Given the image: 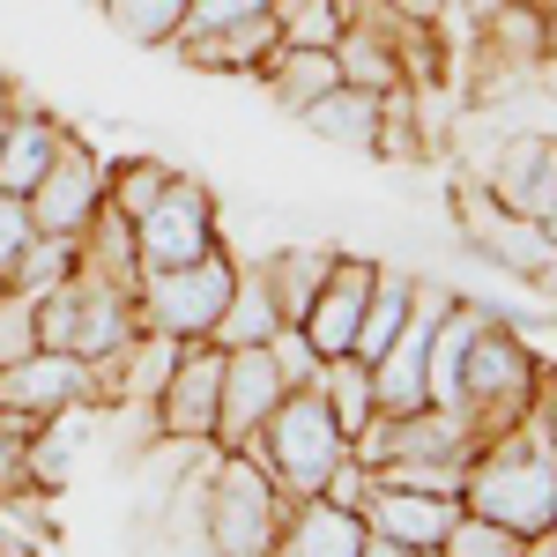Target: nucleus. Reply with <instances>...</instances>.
I'll return each mask as SVG.
<instances>
[{
  "label": "nucleus",
  "mask_w": 557,
  "mask_h": 557,
  "mask_svg": "<svg viewBox=\"0 0 557 557\" xmlns=\"http://www.w3.org/2000/svg\"><path fill=\"white\" fill-rule=\"evenodd\" d=\"M231 283H238V260L215 246V253L186 260V268H149L134 283V312H141L149 335L209 343V327L223 320V305H231Z\"/></svg>",
  "instance_id": "nucleus-6"
},
{
  "label": "nucleus",
  "mask_w": 557,
  "mask_h": 557,
  "mask_svg": "<svg viewBox=\"0 0 557 557\" xmlns=\"http://www.w3.org/2000/svg\"><path fill=\"white\" fill-rule=\"evenodd\" d=\"M290 394V380L275 372L268 343L260 349H223V409H215V454H246L253 431L275 417V401Z\"/></svg>",
  "instance_id": "nucleus-12"
},
{
  "label": "nucleus",
  "mask_w": 557,
  "mask_h": 557,
  "mask_svg": "<svg viewBox=\"0 0 557 557\" xmlns=\"http://www.w3.org/2000/svg\"><path fill=\"white\" fill-rule=\"evenodd\" d=\"M0 550H8V528H0Z\"/></svg>",
  "instance_id": "nucleus-44"
},
{
  "label": "nucleus",
  "mask_w": 557,
  "mask_h": 557,
  "mask_svg": "<svg viewBox=\"0 0 557 557\" xmlns=\"http://www.w3.org/2000/svg\"><path fill=\"white\" fill-rule=\"evenodd\" d=\"M246 454L275 475V491H283V498H320V491H327V475L349 461V438H343V424L327 417L320 386H290V394L275 401V417L253 431V446H246Z\"/></svg>",
  "instance_id": "nucleus-3"
},
{
  "label": "nucleus",
  "mask_w": 557,
  "mask_h": 557,
  "mask_svg": "<svg viewBox=\"0 0 557 557\" xmlns=\"http://www.w3.org/2000/svg\"><path fill=\"white\" fill-rule=\"evenodd\" d=\"M535 298H543V305H550V312H557V253L543 260V268H535Z\"/></svg>",
  "instance_id": "nucleus-39"
},
{
  "label": "nucleus",
  "mask_w": 557,
  "mask_h": 557,
  "mask_svg": "<svg viewBox=\"0 0 557 557\" xmlns=\"http://www.w3.org/2000/svg\"><path fill=\"white\" fill-rule=\"evenodd\" d=\"M283 513H290V498L275 491V475L253 454H215L209 498H201V535L215 557H268Z\"/></svg>",
  "instance_id": "nucleus-5"
},
{
  "label": "nucleus",
  "mask_w": 557,
  "mask_h": 557,
  "mask_svg": "<svg viewBox=\"0 0 557 557\" xmlns=\"http://www.w3.org/2000/svg\"><path fill=\"white\" fill-rule=\"evenodd\" d=\"M357 557H417V550H401V543H386V535L364 528V550H357Z\"/></svg>",
  "instance_id": "nucleus-40"
},
{
  "label": "nucleus",
  "mask_w": 557,
  "mask_h": 557,
  "mask_svg": "<svg viewBox=\"0 0 557 557\" xmlns=\"http://www.w3.org/2000/svg\"><path fill=\"white\" fill-rule=\"evenodd\" d=\"M75 260L83 268H97V275H112V283H141V260H134V223L120 209H97V223H89L83 238H75Z\"/></svg>",
  "instance_id": "nucleus-26"
},
{
  "label": "nucleus",
  "mask_w": 557,
  "mask_h": 557,
  "mask_svg": "<svg viewBox=\"0 0 557 557\" xmlns=\"http://www.w3.org/2000/svg\"><path fill=\"white\" fill-rule=\"evenodd\" d=\"M172 186V164H157V157H120V164H104V209H120L127 223L157 209V194Z\"/></svg>",
  "instance_id": "nucleus-28"
},
{
  "label": "nucleus",
  "mask_w": 557,
  "mask_h": 557,
  "mask_svg": "<svg viewBox=\"0 0 557 557\" xmlns=\"http://www.w3.org/2000/svg\"><path fill=\"white\" fill-rule=\"evenodd\" d=\"M483 52H491V67H506V75L543 67V60L557 52L550 15H543V8H528V0H498V8L483 15Z\"/></svg>",
  "instance_id": "nucleus-19"
},
{
  "label": "nucleus",
  "mask_w": 557,
  "mask_h": 557,
  "mask_svg": "<svg viewBox=\"0 0 557 557\" xmlns=\"http://www.w3.org/2000/svg\"><path fill=\"white\" fill-rule=\"evenodd\" d=\"M305 127L320 134V141H335V149H357V157H372V141H380V97L372 89H327L312 112H305Z\"/></svg>",
  "instance_id": "nucleus-24"
},
{
  "label": "nucleus",
  "mask_w": 557,
  "mask_h": 557,
  "mask_svg": "<svg viewBox=\"0 0 557 557\" xmlns=\"http://www.w3.org/2000/svg\"><path fill=\"white\" fill-rule=\"evenodd\" d=\"M372 283H380V260H364V253H335L327 283L312 290V305H305V320H298L305 343L320 349V357H349V349H357V327H364Z\"/></svg>",
  "instance_id": "nucleus-13"
},
{
  "label": "nucleus",
  "mask_w": 557,
  "mask_h": 557,
  "mask_svg": "<svg viewBox=\"0 0 557 557\" xmlns=\"http://www.w3.org/2000/svg\"><path fill=\"white\" fill-rule=\"evenodd\" d=\"M172 52H178V60H194L201 75H260V67L283 52V38H275V8L253 15V23L209 30V38H194V45H172Z\"/></svg>",
  "instance_id": "nucleus-18"
},
{
  "label": "nucleus",
  "mask_w": 557,
  "mask_h": 557,
  "mask_svg": "<svg viewBox=\"0 0 557 557\" xmlns=\"http://www.w3.org/2000/svg\"><path fill=\"white\" fill-rule=\"evenodd\" d=\"M223 246V231H215V194L201 178L172 172V186L157 194V209L134 223V260H141V275L149 268H186V260H201Z\"/></svg>",
  "instance_id": "nucleus-7"
},
{
  "label": "nucleus",
  "mask_w": 557,
  "mask_h": 557,
  "mask_svg": "<svg viewBox=\"0 0 557 557\" xmlns=\"http://www.w3.org/2000/svg\"><path fill=\"white\" fill-rule=\"evenodd\" d=\"M498 312H483V305L469 298H454L446 312H438V327H431V357H424V372H431V401L438 409H454V386H461V364H469V343L491 327Z\"/></svg>",
  "instance_id": "nucleus-20"
},
{
  "label": "nucleus",
  "mask_w": 557,
  "mask_h": 557,
  "mask_svg": "<svg viewBox=\"0 0 557 557\" xmlns=\"http://www.w3.org/2000/svg\"><path fill=\"white\" fill-rule=\"evenodd\" d=\"M134 327H141L134 290L112 283V275H97V268H83V260L38 298V349H67V357H83V364L120 357V349L134 343Z\"/></svg>",
  "instance_id": "nucleus-2"
},
{
  "label": "nucleus",
  "mask_w": 557,
  "mask_h": 557,
  "mask_svg": "<svg viewBox=\"0 0 557 557\" xmlns=\"http://www.w3.org/2000/svg\"><path fill=\"white\" fill-rule=\"evenodd\" d=\"M357 513H364V528H372V535L401 543V550H438V535L454 528L461 498H454V491H409V483H372Z\"/></svg>",
  "instance_id": "nucleus-15"
},
{
  "label": "nucleus",
  "mask_w": 557,
  "mask_h": 557,
  "mask_svg": "<svg viewBox=\"0 0 557 557\" xmlns=\"http://www.w3.org/2000/svg\"><path fill=\"white\" fill-rule=\"evenodd\" d=\"M543 231H550V246H557V209H550V215H543Z\"/></svg>",
  "instance_id": "nucleus-42"
},
{
  "label": "nucleus",
  "mask_w": 557,
  "mask_h": 557,
  "mask_svg": "<svg viewBox=\"0 0 557 557\" xmlns=\"http://www.w3.org/2000/svg\"><path fill=\"white\" fill-rule=\"evenodd\" d=\"M30 238H38V231H30V209H23L15 194H0V283L15 275V260H23Z\"/></svg>",
  "instance_id": "nucleus-35"
},
{
  "label": "nucleus",
  "mask_w": 557,
  "mask_h": 557,
  "mask_svg": "<svg viewBox=\"0 0 557 557\" xmlns=\"http://www.w3.org/2000/svg\"><path fill=\"white\" fill-rule=\"evenodd\" d=\"M268 357H275V372H283L290 386H312V380H320V364H327L320 349L305 343V327H290V320H283L275 335H268Z\"/></svg>",
  "instance_id": "nucleus-34"
},
{
  "label": "nucleus",
  "mask_w": 557,
  "mask_h": 557,
  "mask_svg": "<svg viewBox=\"0 0 557 557\" xmlns=\"http://www.w3.org/2000/svg\"><path fill=\"white\" fill-rule=\"evenodd\" d=\"M343 30H349L343 0H275V38L290 52H335Z\"/></svg>",
  "instance_id": "nucleus-27"
},
{
  "label": "nucleus",
  "mask_w": 557,
  "mask_h": 557,
  "mask_svg": "<svg viewBox=\"0 0 557 557\" xmlns=\"http://www.w3.org/2000/svg\"><path fill=\"white\" fill-rule=\"evenodd\" d=\"M30 349H38V298H23V290L0 283V364H15Z\"/></svg>",
  "instance_id": "nucleus-33"
},
{
  "label": "nucleus",
  "mask_w": 557,
  "mask_h": 557,
  "mask_svg": "<svg viewBox=\"0 0 557 557\" xmlns=\"http://www.w3.org/2000/svg\"><path fill=\"white\" fill-rule=\"evenodd\" d=\"M327 268H335V246H283V253L260 260V275H268V298H275V312L298 327L305 305H312V290L327 283Z\"/></svg>",
  "instance_id": "nucleus-23"
},
{
  "label": "nucleus",
  "mask_w": 557,
  "mask_h": 557,
  "mask_svg": "<svg viewBox=\"0 0 557 557\" xmlns=\"http://www.w3.org/2000/svg\"><path fill=\"white\" fill-rule=\"evenodd\" d=\"M364 550V513L327 506V498H290L268 557H357Z\"/></svg>",
  "instance_id": "nucleus-17"
},
{
  "label": "nucleus",
  "mask_w": 557,
  "mask_h": 557,
  "mask_svg": "<svg viewBox=\"0 0 557 557\" xmlns=\"http://www.w3.org/2000/svg\"><path fill=\"white\" fill-rule=\"evenodd\" d=\"M550 38H557V0H550Z\"/></svg>",
  "instance_id": "nucleus-43"
},
{
  "label": "nucleus",
  "mask_w": 557,
  "mask_h": 557,
  "mask_svg": "<svg viewBox=\"0 0 557 557\" xmlns=\"http://www.w3.org/2000/svg\"><path fill=\"white\" fill-rule=\"evenodd\" d=\"M268 8H275V0H186L172 45H194V38H209V30H231V23H253Z\"/></svg>",
  "instance_id": "nucleus-32"
},
{
  "label": "nucleus",
  "mask_w": 557,
  "mask_h": 557,
  "mask_svg": "<svg viewBox=\"0 0 557 557\" xmlns=\"http://www.w3.org/2000/svg\"><path fill=\"white\" fill-rule=\"evenodd\" d=\"M475 178H483L506 209H520V215L543 223V215L557 209V134H506Z\"/></svg>",
  "instance_id": "nucleus-14"
},
{
  "label": "nucleus",
  "mask_w": 557,
  "mask_h": 557,
  "mask_svg": "<svg viewBox=\"0 0 557 557\" xmlns=\"http://www.w3.org/2000/svg\"><path fill=\"white\" fill-rule=\"evenodd\" d=\"M364 491H372V469H364V461L349 454L343 469L327 475V491H320V498H327V506H349V513H357V506H364Z\"/></svg>",
  "instance_id": "nucleus-38"
},
{
  "label": "nucleus",
  "mask_w": 557,
  "mask_h": 557,
  "mask_svg": "<svg viewBox=\"0 0 557 557\" xmlns=\"http://www.w3.org/2000/svg\"><path fill=\"white\" fill-rule=\"evenodd\" d=\"M15 104H23V89H15V75H8V67H0V120H8V112H15Z\"/></svg>",
  "instance_id": "nucleus-41"
},
{
  "label": "nucleus",
  "mask_w": 557,
  "mask_h": 557,
  "mask_svg": "<svg viewBox=\"0 0 557 557\" xmlns=\"http://www.w3.org/2000/svg\"><path fill=\"white\" fill-rule=\"evenodd\" d=\"M283 327V312H275V298H268V275H260V260L246 268L238 260V283H231V305H223V320L209 327L215 349H260L268 335Z\"/></svg>",
  "instance_id": "nucleus-22"
},
{
  "label": "nucleus",
  "mask_w": 557,
  "mask_h": 557,
  "mask_svg": "<svg viewBox=\"0 0 557 557\" xmlns=\"http://www.w3.org/2000/svg\"><path fill=\"white\" fill-rule=\"evenodd\" d=\"M520 543L528 535H513V528H498V520H483V513H454V528L438 535V557H520Z\"/></svg>",
  "instance_id": "nucleus-30"
},
{
  "label": "nucleus",
  "mask_w": 557,
  "mask_h": 557,
  "mask_svg": "<svg viewBox=\"0 0 557 557\" xmlns=\"http://www.w3.org/2000/svg\"><path fill=\"white\" fill-rule=\"evenodd\" d=\"M30 431H38V424L0 417V483H8V475H15V483H30V475H23V461H30Z\"/></svg>",
  "instance_id": "nucleus-37"
},
{
  "label": "nucleus",
  "mask_w": 557,
  "mask_h": 557,
  "mask_svg": "<svg viewBox=\"0 0 557 557\" xmlns=\"http://www.w3.org/2000/svg\"><path fill=\"white\" fill-rule=\"evenodd\" d=\"M60 141H67V127L52 120V112H38L30 97L0 120V194H30L45 172H52V157H60Z\"/></svg>",
  "instance_id": "nucleus-16"
},
{
  "label": "nucleus",
  "mask_w": 557,
  "mask_h": 557,
  "mask_svg": "<svg viewBox=\"0 0 557 557\" xmlns=\"http://www.w3.org/2000/svg\"><path fill=\"white\" fill-rule=\"evenodd\" d=\"M253 83L268 89V97H275L290 120H305V112H312L327 89H343V67H335V52H290V45H283V52L260 67Z\"/></svg>",
  "instance_id": "nucleus-21"
},
{
  "label": "nucleus",
  "mask_w": 557,
  "mask_h": 557,
  "mask_svg": "<svg viewBox=\"0 0 557 557\" xmlns=\"http://www.w3.org/2000/svg\"><path fill=\"white\" fill-rule=\"evenodd\" d=\"M97 8L127 45H157V52H172L178 15H186V0H97Z\"/></svg>",
  "instance_id": "nucleus-29"
},
{
  "label": "nucleus",
  "mask_w": 557,
  "mask_h": 557,
  "mask_svg": "<svg viewBox=\"0 0 557 557\" xmlns=\"http://www.w3.org/2000/svg\"><path fill=\"white\" fill-rule=\"evenodd\" d=\"M215 409H223V349L186 343L172 380L157 386V401H149V424H157L164 446H215Z\"/></svg>",
  "instance_id": "nucleus-9"
},
{
  "label": "nucleus",
  "mask_w": 557,
  "mask_h": 557,
  "mask_svg": "<svg viewBox=\"0 0 557 557\" xmlns=\"http://www.w3.org/2000/svg\"><path fill=\"white\" fill-rule=\"evenodd\" d=\"M454 223H461V238H469L475 253H491L506 275H520V283H535V268L557 253L550 246V231L535 223V215H520V209H506L483 178H454Z\"/></svg>",
  "instance_id": "nucleus-8"
},
{
  "label": "nucleus",
  "mask_w": 557,
  "mask_h": 557,
  "mask_svg": "<svg viewBox=\"0 0 557 557\" xmlns=\"http://www.w3.org/2000/svg\"><path fill=\"white\" fill-rule=\"evenodd\" d=\"M520 431L535 438V454H550L557 461V372L543 386H535V401H528V417H520Z\"/></svg>",
  "instance_id": "nucleus-36"
},
{
  "label": "nucleus",
  "mask_w": 557,
  "mask_h": 557,
  "mask_svg": "<svg viewBox=\"0 0 557 557\" xmlns=\"http://www.w3.org/2000/svg\"><path fill=\"white\" fill-rule=\"evenodd\" d=\"M67 268H75V238H30V246H23V260H15V275H8V290L45 298Z\"/></svg>",
  "instance_id": "nucleus-31"
},
{
  "label": "nucleus",
  "mask_w": 557,
  "mask_h": 557,
  "mask_svg": "<svg viewBox=\"0 0 557 557\" xmlns=\"http://www.w3.org/2000/svg\"><path fill=\"white\" fill-rule=\"evenodd\" d=\"M461 506L498 520V528H513V535L557 528V461L535 454V438L520 424L498 431V438L475 446L469 469H461Z\"/></svg>",
  "instance_id": "nucleus-1"
},
{
  "label": "nucleus",
  "mask_w": 557,
  "mask_h": 557,
  "mask_svg": "<svg viewBox=\"0 0 557 557\" xmlns=\"http://www.w3.org/2000/svg\"><path fill=\"white\" fill-rule=\"evenodd\" d=\"M535 386H543V364H535V349L513 335V320L498 312V320L469 343V364H461V386H454V409L469 417L475 438H498V431H513L520 417H528Z\"/></svg>",
  "instance_id": "nucleus-4"
},
{
  "label": "nucleus",
  "mask_w": 557,
  "mask_h": 557,
  "mask_svg": "<svg viewBox=\"0 0 557 557\" xmlns=\"http://www.w3.org/2000/svg\"><path fill=\"white\" fill-rule=\"evenodd\" d=\"M320 401H327V417L343 424V438H357V431L380 417V401H372V364L364 357H327L320 364Z\"/></svg>",
  "instance_id": "nucleus-25"
},
{
  "label": "nucleus",
  "mask_w": 557,
  "mask_h": 557,
  "mask_svg": "<svg viewBox=\"0 0 557 557\" xmlns=\"http://www.w3.org/2000/svg\"><path fill=\"white\" fill-rule=\"evenodd\" d=\"M89 401H97V380L67 349H30V357L0 364V417L45 424V417H67V409H89Z\"/></svg>",
  "instance_id": "nucleus-11"
},
{
  "label": "nucleus",
  "mask_w": 557,
  "mask_h": 557,
  "mask_svg": "<svg viewBox=\"0 0 557 557\" xmlns=\"http://www.w3.org/2000/svg\"><path fill=\"white\" fill-rule=\"evenodd\" d=\"M417 557H438V550H417Z\"/></svg>",
  "instance_id": "nucleus-45"
},
{
  "label": "nucleus",
  "mask_w": 557,
  "mask_h": 557,
  "mask_svg": "<svg viewBox=\"0 0 557 557\" xmlns=\"http://www.w3.org/2000/svg\"><path fill=\"white\" fill-rule=\"evenodd\" d=\"M23 209H30L38 238H83L89 223H97V209H104V157L67 134L60 157H52V172L23 194Z\"/></svg>",
  "instance_id": "nucleus-10"
}]
</instances>
